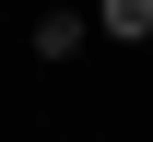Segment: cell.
I'll list each match as a JSON object with an SVG mask.
<instances>
[{"label": "cell", "instance_id": "cell-1", "mask_svg": "<svg viewBox=\"0 0 153 142\" xmlns=\"http://www.w3.org/2000/svg\"><path fill=\"white\" fill-rule=\"evenodd\" d=\"M82 36H94V12H36V36H24V47L59 71V59H82Z\"/></svg>", "mask_w": 153, "mask_h": 142}, {"label": "cell", "instance_id": "cell-2", "mask_svg": "<svg viewBox=\"0 0 153 142\" xmlns=\"http://www.w3.org/2000/svg\"><path fill=\"white\" fill-rule=\"evenodd\" d=\"M94 36L106 47H153V0H94Z\"/></svg>", "mask_w": 153, "mask_h": 142}]
</instances>
